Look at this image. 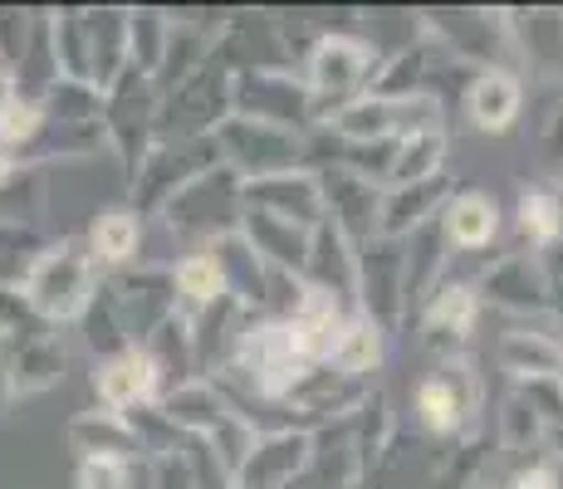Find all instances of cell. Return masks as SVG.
Here are the masks:
<instances>
[{"label": "cell", "instance_id": "cell-5", "mask_svg": "<svg viewBox=\"0 0 563 489\" xmlns=\"http://www.w3.org/2000/svg\"><path fill=\"white\" fill-rule=\"evenodd\" d=\"M515 113H519V89L505 79V74H485V79L471 89V118L481 127H490V133L510 127Z\"/></svg>", "mask_w": 563, "mask_h": 489}, {"label": "cell", "instance_id": "cell-14", "mask_svg": "<svg viewBox=\"0 0 563 489\" xmlns=\"http://www.w3.org/2000/svg\"><path fill=\"white\" fill-rule=\"evenodd\" d=\"M471 319H475V293L471 289L441 293V303L431 309V323H441V329H451V333H465L471 329Z\"/></svg>", "mask_w": 563, "mask_h": 489}, {"label": "cell", "instance_id": "cell-7", "mask_svg": "<svg viewBox=\"0 0 563 489\" xmlns=\"http://www.w3.org/2000/svg\"><path fill=\"white\" fill-rule=\"evenodd\" d=\"M59 363H64V357L54 353L49 343H25V347H15V353L5 357V367H10V391H40V387H49L54 373H59Z\"/></svg>", "mask_w": 563, "mask_h": 489}, {"label": "cell", "instance_id": "cell-16", "mask_svg": "<svg viewBox=\"0 0 563 489\" xmlns=\"http://www.w3.org/2000/svg\"><path fill=\"white\" fill-rule=\"evenodd\" d=\"M10 401V367H5V343H0V407Z\"/></svg>", "mask_w": 563, "mask_h": 489}, {"label": "cell", "instance_id": "cell-17", "mask_svg": "<svg viewBox=\"0 0 563 489\" xmlns=\"http://www.w3.org/2000/svg\"><path fill=\"white\" fill-rule=\"evenodd\" d=\"M10 167H15V157H10V152H0V177H10Z\"/></svg>", "mask_w": 563, "mask_h": 489}, {"label": "cell", "instance_id": "cell-3", "mask_svg": "<svg viewBox=\"0 0 563 489\" xmlns=\"http://www.w3.org/2000/svg\"><path fill=\"white\" fill-rule=\"evenodd\" d=\"M157 377H162V367L147 347H123V353H113L99 373H93V387H99V397L108 401V407L123 411V407H143V401H153Z\"/></svg>", "mask_w": 563, "mask_h": 489}, {"label": "cell", "instance_id": "cell-8", "mask_svg": "<svg viewBox=\"0 0 563 489\" xmlns=\"http://www.w3.org/2000/svg\"><path fill=\"white\" fill-rule=\"evenodd\" d=\"M446 231L456 245H485L495 235V201L490 196H461V201L451 205Z\"/></svg>", "mask_w": 563, "mask_h": 489}, {"label": "cell", "instance_id": "cell-2", "mask_svg": "<svg viewBox=\"0 0 563 489\" xmlns=\"http://www.w3.org/2000/svg\"><path fill=\"white\" fill-rule=\"evenodd\" d=\"M241 357H245V367H255L260 382H265L269 391H279V387L295 382V377H305V367L313 363L295 323H279V329L251 333L245 347H241Z\"/></svg>", "mask_w": 563, "mask_h": 489}, {"label": "cell", "instance_id": "cell-13", "mask_svg": "<svg viewBox=\"0 0 563 489\" xmlns=\"http://www.w3.org/2000/svg\"><path fill=\"white\" fill-rule=\"evenodd\" d=\"M525 235L529 241H554L559 235V201L544 191L525 196Z\"/></svg>", "mask_w": 563, "mask_h": 489}, {"label": "cell", "instance_id": "cell-6", "mask_svg": "<svg viewBox=\"0 0 563 489\" xmlns=\"http://www.w3.org/2000/svg\"><path fill=\"white\" fill-rule=\"evenodd\" d=\"M89 249H93V259H103V265H123V259L137 249V215L133 211L99 215V221H93V235H89Z\"/></svg>", "mask_w": 563, "mask_h": 489}, {"label": "cell", "instance_id": "cell-1", "mask_svg": "<svg viewBox=\"0 0 563 489\" xmlns=\"http://www.w3.org/2000/svg\"><path fill=\"white\" fill-rule=\"evenodd\" d=\"M20 293H25L30 313L45 323L79 319L93 299V255H84L79 241H59L45 255H35V265L20 275Z\"/></svg>", "mask_w": 563, "mask_h": 489}, {"label": "cell", "instance_id": "cell-12", "mask_svg": "<svg viewBox=\"0 0 563 489\" xmlns=\"http://www.w3.org/2000/svg\"><path fill=\"white\" fill-rule=\"evenodd\" d=\"M177 289L187 293L191 303H206L221 293V265H216L211 255H191L177 265Z\"/></svg>", "mask_w": 563, "mask_h": 489}, {"label": "cell", "instance_id": "cell-10", "mask_svg": "<svg viewBox=\"0 0 563 489\" xmlns=\"http://www.w3.org/2000/svg\"><path fill=\"white\" fill-rule=\"evenodd\" d=\"M417 401H421V416H427V426H431V431H451V426L461 421V397L451 391V382H441V377L421 382Z\"/></svg>", "mask_w": 563, "mask_h": 489}, {"label": "cell", "instance_id": "cell-9", "mask_svg": "<svg viewBox=\"0 0 563 489\" xmlns=\"http://www.w3.org/2000/svg\"><path fill=\"white\" fill-rule=\"evenodd\" d=\"M333 363L349 367V373L373 367L377 363V329H373V323H343L339 347H333Z\"/></svg>", "mask_w": 563, "mask_h": 489}, {"label": "cell", "instance_id": "cell-11", "mask_svg": "<svg viewBox=\"0 0 563 489\" xmlns=\"http://www.w3.org/2000/svg\"><path fill=\"white\" fill-rule=\"evenodd\" d=\"M74 485L79 489H128L133 485V470H128L123 455H84Z\"/></svg>", "mask_w": 563, "mask_h": 489}, {"label": "cell", "instance_id": "cell-4", "mask_svg": "<svg viewBox=\"0 0 563 489\" xmlns=\"http://www.w3.org/2000/svg\"><path fill=\"white\" fill-rule=\"evenodd\" d=\"M40 127H45V103H40L35 93L10 89L5 84V93H0V152L15 157L20 147L35 143Z\"/></svg>", "mask_w": 563, "mask_h": 489}, {"label": "cell", "instance_id": "cell-15", "mask_svg": "<svg viewBox=\"0 0 563 489\" xmlns=\"http://www.w3.org/2000/svg\"><path fill=\"white\" fill-rule=\"evenodd\" d=\"M510 489H554V475L549 470H525V475H515Z\"/></svg>", "mask_w": 563, "mask_h": 489}]
</instances>
